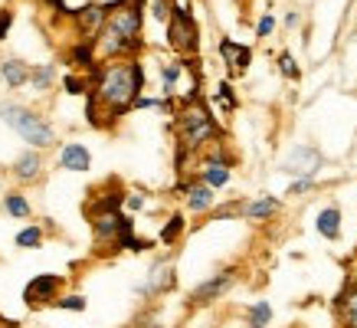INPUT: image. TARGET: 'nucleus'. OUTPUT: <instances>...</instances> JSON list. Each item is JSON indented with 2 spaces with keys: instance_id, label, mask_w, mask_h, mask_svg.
I'll use <instances>...</instances> for the list:
<instances>
[{
  "instance_id": "f257e3e1",
  "label": "nucleus",
  "mask_w": 357,
  "mask_h": 328,
  "mask_svg": "<svg viewBox=\"0 0 357 328\" xmlns=\"http://www.w3.org/2000/svg\"><path fill=\"white\" fill-rule=\"evenodd\" d=\"M92 96L105 109L109 121L121 119L125 112L135 109V102L141 98L144 89V69L138 59H112V63L96 66L92 73Z\"/></svg>"
},
{
  "instance_id": "f03ea898",
  "label": "nucleus",
  "mask_w": 357,
  "mask_h": 328,
  "mask_svg": "<svg viewBox=\"0 0 357 328\" xmlns=\"http://www.w3.org/2000/svg\"><path fill=\"white\" fill-rule=\"evenodd\" d=\"M171 131H174V138H177V154H174L177 174L184 171V161L190 154L220 138V125L204 98H181V109L174 112Z\"/></svg>"
},
{
  "instance_id": "7ed1b4c3",
  "label": "nucleus",
  "mask_w": 357,
  "mask_h": 328,
  "mask_svg": "<svg viewBox=\"0 0 357 328\" xmlns=\"http://www.w3.org/2000/svg\"><path fill=\"white\" fill-rule=\"evenodd\" d=\"M0 119L7 121L23 142L30 144V148H36V151H40V148H53L56 144L53 125H50L40 112L26 109V105H0Z\"/></svg>"
},
{
  "instance_id": "20e7f679",
  "label": "nucleus",
  "mask_w": 357,
  "mask_h": 328,
  "mask_svg": "<svg viewBox=\"0 0 357 328\" xmlns=\"http://www.w3.org/2000/svg\"><path fill=\"white\" fill-rule=\"evenodd\" d=\"M141 13H144V0H112L109 3V23L105 30H112L119 40H125L131 50V59L144 50L141 40Z\"/></svg>"
},
{
  "instance_id": "39448f33",
  "label": "nucleus",
  "mask_w": 357,
  "mask_h": 328,
  "mask_svg": "<svg viewBox=\"0 0 357 328\" xmlns=\"http://www.w3.org/2000/svg\"><path fill=\"white\" fill-rule=\"evenodd\" d=\"M167 46L174 53L197 56V46H200V30H197V20L190 13V0H174V13L167 20Z\"/></svg>"
},
{
  "instance_id": "423d86ee",
  "label": "nucleus",
  "mask_w": 357,
  "mask_h": 328,
  "mask_svg": "<svg viewBox=\"0 0 357 328\" xmlns=\"http://www.w3.org/2000/svg\"><path fill=\"white\" fill-rule=\"evenodd\" d=\"M177 285V269H174V260L171 256H158L148 269V279L141 285H135V295L138 299H158V295H167L174 292Z\"/></svg>"
},
{
  "instance_id": "0eeeda50",
  "label": "nucleus",
  "mask_w": 357,
  "mask_h": 328,
  "mask_svg": "<svg viewBox=\"0 0 357 328\" xmlns=\"http://www.w3.org/2000/svg\"><path fill=\"white\" fill-rule=\"evenodd\" d=\"M236 276H239V269L236 266H229V269H223V273L210 276V279H204V283H197L194 289H190V295H187V306H213L220 295H227L229 289H233Z\"/></svg>"
},
{
  "instance_id": "6e6552de",
  "label": "nucleus",
  "mask_w": 357,
  "mask_h": 328,
  "mask_svg": "<svg viewBox=\"0 0 357 328\" xmlns=\"http://www.w3.org/2000/svg\"><path fill=\"white\" fill-rule=\"evenodd\" d=\"M63 276L56 273H43V276H33L30 283H26V289H23V302L33 308V312H40V308L53 306L56 299H59V292H63Z\"/></svg>"
},
{
  "instance_id": "1a4fd4ad",
  "label": "nucleus",
  "mask_w": 357,
  "mask_h": 328,
  "mask_svg": "<svg viewBox=\"0 0 357 328\" xmlns=\"http://www.w3.org/2000/svg\"><path fill=\"white\" fill-rule=\"evenodd\" d=\"M73 20H76V30L82 40H92L96 43L98 33L105 30V23H109V3H98V0H89L82 3L76 13H73Z\"/></svg>"
},
{
  "instance_id": "9d476101",
  "label": "nucleus",
  "mask_w": 357,
  "mask_h": 328,
  "mask_svg": "<svg viewBox=\"0 0 357 328\" xmlns=\"http://www.w3.org/2000/svg\"><path fill=\"white\" fill-rule=\"evenodd\" d=\"M321 164H325L321 151H314L308 144H298V148H292V151L282 158V171H289L295 177H314Z\"/></svg>"
},
{
  "instance_id": "9b49d317",
  "label": "nucleus",
  "mask_w": 357,
  "mask_h": 328,
  "mask_svg": "<svg viewBox=\"0 0 357 328\" xmlns=\"http://www.w3.org/2000/svg\"><path fill=\"white\" fill-rule=\"evenodd\" d=\"M335 318L341 328H357V279H347L335 295Z\"/></svg>"
},
{
  "instance_id": "f8f14e48",
  "label": "nucleus",
  "mask_w": 357,
  "mask_h": 328,
  "mask_svg": "<svg viewBox=\"0 0 357 328\" xmlns=\"http://www.w3.org/2000/svg\"><path fill=\"white\" fill-rule=\"evenodd\" d=\"M220 56H223V63H227L229 79H239L249 69V63H252V50L236 43V40H220Z\"/></svg>"
},
{
  "instance_id": "ddd939ff",
  "label": "nucleus",
  "mask_w": 357,
  "mask_h": 328,
  "mask_svg": "<svg viewBox=\"0 0 357 328\" xmlns=\"http://www.w3.org/2000/svg\"><path fill=\"white\" fill-rule=\"evenodd\" d=\"M10 174L20 181V184H36L40 177H43V154L36 151V148H26V151L13 161Z\"/></svg>"
},
{
  "instance_id": "4468645a",
  "label": "nucleus",
  "mask_w": 357,
  "mask_h": 328,
  "mask_svg": "<svg viewBox=\"0 0 357 328\" xmlns=\"http://www.w3.org/2000/svg\"><path fill=\"white\" fill-rule=\"evenodd\" d=\"M213 194H217L213 187H206L204 181H197V177H194V184L187 187V194H184L187 210H190V214H197V217L213 214V204H217V200H213Z\"/></svg>"
},
{
  "instance_id": "2eb2a0df",
  "label": "nucleus",
  "mask_w": 357,
  "mask_h": 328,
  "mask_svg": "<svg viewBox=\"0 0 357 328\" xmlns=\"http://www.w3.org/2000/svg\"><path fill=\"white\" fill-rule=\"evenodd\" d=\"M59 167L63 171H76V174H86L89 167H92V154H89L86 144L79 142H69L59 148Z\"/></svg>"
},
{
  "instance_id": "dca6fc26",
  "label": "nucleus",
  "mask_w": 357,
  "mask_h": 328,
  "mask_svg": "<svg viewBox=\"0 0 357 328\" xmlns=\"http://www.w3.org/2000/svg\"><path fill=\"white\" fill-rule=\"evenodd\" d=\"M279 207H282L279 197L266 194V197H256V200L243 204V217L252 220V223H262V220H272V217H275V214H279Z\"/></svg>"
},
{
  "instance_id": "f3484780",
  "label": "nucleus",
  "mask_w": 357,
  "mask_h": 328,
  "mask_svg": "<svg viewBox=\"0 0 357 328\" xmlns=\"http://www.w3.org/2000/svg\"><path fill=\"white\" fill-rule=\"evenodd\" d=\"M30 76H33V69L23 63V59H17V56H10V59H3V63H0V79H3L10 89L26 86Z\"/></svg>"
},
{
  "instance_id": "a211bd4d",
  "label": "nucleus",
  "mask_w": 357,
  "mask_h": 328,
  "mask_svg": "<svg viewBox=\"0 0 357 328\" xmlns=\"http://www.w3.org/2000/svg\"><path fill=\"white\" fill-rule=\"evenodd\" d=\"M314 230H318L325 240H337V237H341V207L328 204V207L314 217Z\"/></svg>"
},
{
  "instance_id": "6ab92c4d",
  "label": "nucleus",
  "mask_w": 357,
  "mask_h": 328,
  "mask_svg": "<svg viewBox=\"0 0 357 328\" xmlns=\"http://www.w3.org/2000/svg\"><path fill=\"white\" fill-rule=\"evenodd\" d=\"M96 59H98V53H96V43H92V40H76V43L69 46V63L82 66L86 73H92L98 66Z\"/></svg>"
},
{
  "instance_id": "aec40b11",
  "label": "nucleus",
  "mask_w": 357,
  "mask_h": 328,
  "mask_svg": "<svg viewBox=\"0 0 357 328\" xmlns=\"http://www.w3.org/2000/svg\"><path fill=\"white\" fill-rule=\"evenodd\" d=\"M229 177H233V167H227V164H200V171H197V181H204L213 191L227 187Z\"/></svg>"
},
{
  "instance_id": "412c9836",
  "label": "nucleus",
  "mask_w": 357,
  "mask_h": 328,
  "mask_svg": "<svg viewBox=\"0 0 357 328\" xmlns=\"http://www.w3.org/2000/svg\"><path fill=\"white\" fill-rule=\"evenodd\" d=\"M184 227H187L184 214H171V220L164 223V230H161V237H158V243H164V246H174V243L184 237Z\"/></svg>"
},
{
  "instance_id": "4be33fe9",
  "label": "nucleus",
  "mask_w": 357,
  "mask_h": 328,
  "mask_svg": "<svg viewBox=\"0 0 357 328\" xmlns=\"http://www.w3.org/2000/svg\"><path fill=\"white\" fill-rule=\"evenodd\" d=\"M3 210H7L10 217H17V220H26L33 214L30 200H26L23 194H3Z\"/></svg>"
},
{
  "instance_id": "5701e85b",
  "label": "nucleus",
  "mask_w": 357,
  "mask_h": 328,
  "mask_svg": "<svg viewBox=\"0 0 357 328\" xmlns=\"http://www.w3.org/2000/svg\"><path fill=\"white\" fill-rule=\"evenodd\" d=\"M272 322V306L269 302H256L246 308V325L249 328H266Z\"/></svg>"
},
{
  "instance_id": "b1692460",
  "label": "nucleus",
  "mask_w": 357,
  "mask_h": 328,
  "mask_svg": "<svg viewBox=\"0 0 357 328\" xmlns=\"http://www.w3.org/2000/svg\"><path fill=\"white\" fill-rule=\"evenodd\" d=\"M13 243H17V246H20V250H26V246H40V243H43V227H36V223H30V227H23L20 233H17V237H13Z\"/></svg>"
},
{
  "instance_id": "393cba45",
  "label": "nucleus",
  "mask_w": 357,
  "mask_h": 328,
  "mask_svg": "<svg viewBox=\"0 0 357 328\" xmlns=\"http://www.w3.org/2000/svg\"><path fill=\"white\" fill-rule=\"evenodd\" d=\"M53 79H56V66H53V63L36 66V69H33V76H30V86H33V89H40V92H43V89H50V86H53Z\"/></svg>"
},
{
  "instance_id": "a878e982",
  "label": "nucleus",
  "mask_w": 357,
  "mask_h": 328,
  "mask_svg": "<svg viewBox=\"0 0 357 328\" xmlns=\"http://www.w3.org/2000/svg\"><path fill=\"white\" fill-rule=\"evenodd\" d=\"M181 73H184V63H171V66H164V69H161V82H164L167 98H174V86H177Z\"/></svg>"
},
{
  "instance_id": "bb28decb",
  "label": "nucleus",
  "mask_w": 357,
  "mask_h": 328,
  "mask_svg": "<svg viewBox=\"0 0 357 328\" xmlns=\"http://www.w3.org/2000/svg\"><path fill=\"white\" fill-rule=\"evenodd\" d=\"M275 63H279V73L285 79H298V76H302V69H298V63H295V56L289 53V50H282Z\"/></svg>"
},
{
  "instance_id": "cd10ccee",
  "label": "nucleus",
  "mask_w": 357,
  "mask_h": 328,
  "mask_svg": "<svg viewBox=\"0 0 357 328\" xmlns=\"http://www.w3.org/2000/svg\"><path fill=\"white\" fill-rule=\"evenodd\" d=\"M63 89L69 92V96H89L92 89H89V82L86 79H79L76 73H66V79H63Z\"/></svg>"
},
{
  "instance_id": "c85d7f7f",
  "label": "nucleus",
  "mask_w": 357,
  "mask_h": 328,
  "mask_svg": "<svg viewBox=\"0 0 357 328\" xmlns=\"http://www.w3.org/2000/svg\"><path fill=\"white\" fill-rule=\"evenodd\" d=\"M86 295H59L56 299V308H66V312H86Z\"/></svg>"
},
{
  "instance_id": "c756f323",
  "label": "nucleus",
  "mask_w": 357,
  "mask_h": 328,
  "mask_svg": "<svg viewBox=\"0 0 357 328\" xmlns=\"http://www.w3.org/2000/svg\"><path fill=\"white\" fill-rule=\"evenodd\" d=\"M151 13H154V20H158V23H167V20H171V13H174V3H171V0H154Z\"/></svg>"
},
{
  "instance_id": "7c9ffc66",
  "label": "nucleus",
  "mask_w": 357,
  "mask_h": 328,
  "mask_svg": "<svg viewBox=\"0 0 357 328\" xmlns=\"http://www.w3.org/2000/svg\"><path fill=\"white\" fill-rule=\"evenodd\" d=\"M272 33H275V17H272V13H262L259 20H256V36L266 40V36H272Z\"/></svg>"
},
{
  "instance_id": "2f4dec72",
  "label": "nucleus",
  "mask_w": 357,
  "mask_h": 328,
  "mask_svg": "<svg viewBox=\"0 0 357 328\" xmlns=\"http://www.w3.org/2000/svg\"><path fill=\"white\" fill-rule=\"evenodd\" d=\"M314 184H318L314 177H298V181H292V184H289V194H292V197L308 194V191H314Z\"/></svg>"
},
{
  "instance_id": "473e14b6",
  "label": "nucleus",
  "mask_w": 357,
  "mask_h": 328,
  "mask_svg": "<svg viewBox=\"0 0 357 328\" xmlns=\"http://www.w3.org/2000/svg\"><path fill=\"white\" fill-rule=\"evenodd\" d=\"M131 328H161V322H158L154 312H141V315L131 322Z\"/></svg>"
},
{
  "instance_id": "72a5a7b5",
  "label": "nucleus",
  "mask_w": 357,
  "mask_h": 328,
  "mask_svg": "<svg viewBox=\"0 0 357 328\" xmlns=\"http://www.w3.org/2000/svg\"><path fill=\"white\" fill-rule=\"evenodd\" d=\"M10 27H13V10L10 7H0V40H7Z\"/></svg>"
},
{
  "instance_id": "f704fd0d",
  "label": "nucleus",
  "mask_w": 357,
  "mask_h": 328,
  "mask_svg": "<svg viewBox=\"0 0 357 328\" xmlns=\"http://www.w3.org/2000/svg\"><path fill=\"white\" fill-rule=\"evenodd\" d=\"M217 96L223 98V102H227L229 109H236V96H233V89H229V82H220V86H217Z\"/></svg>"
},
{
  "instance_id": "c9c22d12",
  "label": "nucleus",
  "mask_w": 357,
  "mask_h": 328,
  "mask_svg": "<svg viewBox=\"0 0 357 328\" xmlns=\"http://www.w3.org/2000/svg\"><path fill=\"white\" fill-rule=\"evenodd\" d=\"M125 207L138 214V210L144 207V194H135V191H131V194H125Z\"/></svg>"
},
{
  "instance_id": "e433bc0d",
  "label": "nucleus",
  "mask_w": 357,
  "mask_h": 328,
  "mask_svg": "<svg viewBox=\"0 0 357 328\" xmlns=\"http://www.w3.org/2000/svg\"><path fill=\"white\" fill-rule=\"evenodd\" d=\"M298 20H302V17H298V13H289V17H285V27H289V30H295V27H298Z\"/></svg>"
},
{
  "instance_id": "4c0bfd02",
  "label": "nucleus",
  "mask_w": 357,
  "mask_h": 328,
  "mask_svg": "<svg viewBox=\"0 0 357 328\" xmlns=\"http://www.w3.org/2000/svg\"><path fill=\"white\" fill-rule=\"evenodd\" d=\"M0 328H17V322H7V318L0 315Z\"/></svg>"
},
{
  "instance_id": "58836bf2",
  "label": "nucleus",
  "mask_w": 357,
  "mask_h": 328,
  "mask_svg": "<svg viewBox=\"0 0 357 328\" xmlns=\"http://www.w3.org/2000/svg\"><path fill=\"white\" fill-rule=\"evenodd\" d=\"M354 151H357V135H354Z\"/></svg>"
}]
</instances>
